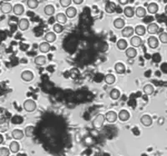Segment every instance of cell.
I'll list each match as a JSON object with an SVG mask.
<instances>
[{"label":"cell","instance_id":"30bf717a","mask_svg":"<svg viewBox=\"0 0 167 156\" xmlns=\"http://www.w3.org/2000/svg\"><path fill=\"white\" fill-rule=\"evenodd\" d=\"M33 74L29 70H25L21 74V78L23 81L25 82H30L33 79Z\"/></svg>","mask_w":167,"mask_h":156},{"label":"cell","instance_id":"d6986e66","mask_svg":"<svg viewBox=\"0 0 167 156\" xmlns=\"http://www.w3.org/2000/svg\"><path fill=\"white\" fill-rule=\"evenodd\" d=\"M125 22L121 18H118L114 21V26L117 29H122L125 28Z\"/></svg>","mask_w":167,"mask_h":156},{"label":"cell","instance_id":"5b68a950","mask_svg":"<svg viewBox=\"0 0 167 156\" xmlns=\"http://www.w3.org/2000/svg\"><path fill=\"white\" fill-rule=\"evenodd\" d=\"M141 123L142 125H144V126L145 127H149L152 124L153 119L152 118L150 115H144L141 116Z\"/></svg>","mask_w":167,"mask_h":156},{"label":"cell","instance_id":"74e56055","mask_svg":"<svg viewBox=\"0 0 167 156\" xmlns=\"http://www.w3.org/2000/svg\"><path fill=\"white\" fill-rule=\"evenodd\" d=\"M73 0H60V5L63 8H69Z\"/></svg>","mask_w":167,"mask_h":156},{"label":"cell","instance_id":"603a6c76","mask_svg":"<svg viewBox=\"0 0 167 156\" xmlns=\"http://www.w3.org/2000/svg\"><path fill=\"white\" fill-rule=\"evenodd\" d=\"M116 10V5L113 2H108L105 5V11L108 14H113Z\"/></svg>","mask_w":167,"mask_h":156},{"label":"cell","instance_id":"7c38bea8","mask_svg":"<svg viewBox=\"0 0 167 156\" xmlns=\"http://www.w3.org/2000/svg\"><path fill=\"white\" fill-rule=\"evenodd\" d=\"M13 12L17 16L22 15L24 13V7H23V5H22L21 4H15L14 6V8H13Z\"/></svg>","mask_w":167,"mask_h":156},{"label":"cell","instance_id":"5bb4252c","mask_svg":"<svg viewBox=\"0 0 167 156\" xmlns=\"http://www.w3.org/2000/svg\"><path fill=\"white\" fill-rule=\"evenodd\" d=\"M159 11V6L156 3H150L147 6V12L150 14H156Z\"/></svg>","mask_w":167,"mask_h":156},{"label":"cell","instance_id":"f546056e","mask_svg":"<svg viewBox=\"0 0 167 156\" xmlns=\"http://www.w3.org/2000/svg\"><path fill=\"white\" fill-rule=\"evenodd\" d=\"M110 98L113 100H117V99H119V97H120V92L117 89H113L110 91Z\"/></svg>","mask_w":167,"mask_h":156},{"label":"cell","instance_id":"60d3db41","mask_svg":"<svg viewBox=\"0 0 167 156\" xmlns=\"http://www.w3.org/2000/svg\"><path fill=\"white\" fill-rule=\"evenodd\" d=\"M73 2L75 4H77V5H79V4H81L84 2V0H73Z\"/></svg>","mask_w":167,"mask_h":156},{"label":"cell","instance_id":"e575fe53","mask_svg":"<svg viewBox=\"0 0 167 156\" xmlns=\"http://www.w3.org/2000/svg\"><path fill=\"white\" fill-rule=\"evenodd\" d=\"M27 6L31 9H34L39 6V1L38 0H27Z\"/></svg>","mask_w":167,"mask_h":156},{"label":"cell","instance_id":"e0dca14e","mask_svg":"<svg viewBox=\"0 0 167 156\" xmlns=\"http://www.w3.org/2000/svg\"><path fill=\"white\" fill-rule=\"evenodd\" d=\"M39 51L43 54H47V53L50 50V44L48 42H42L40 44H39Z\"/></svg>","mask_w":167,"mask_h":156},{"label":"cell","instance_id":"8d00e7d4","mask_svg":"<svg viewBox=\"0 0 167 156\" xmlns=\"http://www.w3.org/2000/svg\"><path fill=\"white\" fill-rule=\"evenodd\" d=\"M10 149H7L5 147H1L0 148V156H9L10 154Z\"/></svg>","mask_w":167,"mask_h":156},{"label":"cell","instance_id":"ba28073f","mask_svg":"<svg viewBox=\"0 0 167 156\" xmlns=\"http://www.w3.org/2000/svg\"><path fill=\"white\" fill-rule=\"evenodd\" d=\"M118 118L120 121L122 122H125V121H128L130 118V115L129 112L125 110V109H122L120 110L119 113L118 114Z\"/></svg>","mask_w":167,"mask_h":156},{"label":"cell","instance_id":"836d02e7","mask_svg":"<svg viewBox=\"0 0 167 156\" xmlns=\"http://www.w3.org/2000/svg\"><path fill=\"white\" fill-rule=\"evenodd\" d=\"M33 132H34V127L32 126V125H29L25 128L24 130V134L27 137H32L33 134Z\"/></svg>","mask_w":167,"mask_h":156},{"label":"cell","instance_id":"9a60e30c","mask_svg":"<svg viewBox=\"0 0 167 156\" xmlns=\"http://www.w3.org/2000/svg\"><path fill=\"white\" fill-rule=\"evenodd\" d=\"M25 134H23V132L21 130H18V129H16V130H13V132H12V136L13 138L16 139V140H20V139H22L23 136H24Z\"/></svg>","mask_w":167,"mask_h":156},{"label":"cell","instance_id":"52a82bcc","mask_svg":"<svg viewBox=\"0 0 167 156\" xmlns=\"http://www.w3.org/2000/svg\"><path fill=\"white\" fill-rule=\"evenodd\" d=\"M146 29H147V32L150 34H156L159 32L160 27L156 23H150L148 26H147Z\"/></svg>","mask_w":167,"mask_h":156},{"label":"cell","instance_id":"d590c367","mask_svg":"<svg viewBox=\"0 0 167 156\" xmlns=\"http://www.w3.org/2000/svg\"><path fill=\"white\" fill-rule=\"evenodd\" d=\"M53 30H54V32L55 33V34H60V33H62L63 30V27L62 24H60V23H55L54 27H53Z\"/></svg>","mask_w":167,"mask_h":156},{"label":"cell","instance_id":"484cf974","mask_svg":"<svg viewBox=\"0 0 167 156\" xmlns=\"http://www.w3.org/2000/svg\"><path fill=\"white\" fill-rule=\"evenodd\" d=\"M146 12H147V10L145 9V8L138 7L135 9V15H136V17L141 19V18H144L146 15Z\"/></svg>","mask_w":167,"mask_h":156},{"label":"cell","instance_id":"83f0119b","mask_svg":"<svg viewBox=\"0 0 167 156\" xmlns=\"http://www.w3.org/2000/svg\"><path fill=\"white\" fill-rule=\"evenodd\" d=\"M44 12H45V14L46 15H48V16H52V15L54 14V12H55V8H54V7L53 5H51V4H48V5H46L45 7Z\"/></svg>","mask_w":167,"mask_h":156},{"label":"cell","instance_id":"8992f818","mask_svg":"<svg viewBox=\"0 0 167 156\" xmlns=\"http://www.w3.org/2000/svg\"><path fill=\"white\" fill-rule=\"evenodd\" d=\"M105 119L109 123H115L118 118V115L115 111H109L105 114Z\"/></svg>","mask_w":167,"mask_h":156},{"label":"cell","instance_id":"6da1fadb","mask_svg":"<svg viewBox=\"0 0 167 156\" xmlns=\"http://www.w3.org/2000/svg\"><path fill=\"white\" fill-rule=\"evenodd\" d=\"M105 120H106L105 115H102V114H99V115H97L94 117V119H93V121H92V125H93V127L95 130H100V129H101L102 126L104 125V123Z\"/></svg>","mask_w":167,"mask_h":156},{"label":"cell","instance_id":"7bdbcfd3","mask_svg":"<svg viewBox=\"0 0 167 156\" xmlns=\"http://www.w3.org/2000/svg\"><path fill=\"white\" fill-rule=\"evenodd\" d=\"M165 14H167V4L165 5Z\"/></svg>","mask_w":167,"mask_h":156},{"label":"cell","instance_id":"b9f144b4","mask_svg":"<svg viewBox=\"0 0 167 156\" xmlns=\"http://www.w3.org/2000/svg\"><path fill=\"white\" fill-rule=\"evenodd\" d=\"M3 142H4V137H3V135L1 134V135H0V144H3Z\"/></svg>","mask_w":167,"mask_h":156},{"label":"cell","instance_id":"4dcf8cb0","mask_svg":"<svg viewBox=\"0 0 167 156\" xmlns=\"http://www.w3.org/2000/svg\"><path fill=\"white\" fill-rule=\"evenodd\" d=\"M154 91H155V89H154V87L151 84H146L143 88V92L146 95H151L154 93Z\"/></svg>","mask_w":167,"mask_h":156},{"label":"cell","instance_id":"3957f363","mask_svg":"<svg viewBox=\"0 0 167 156\" xmlns=\"http://www.w3.org/2000/svg\"><path fill=\"white\" fill-rule=\"evenodd\" d=\"M13 8L14 7L12 6V4L8 2H3L0 4V10H1V13L2 14H8L9 13H11L13 11Z\"/></svg>","mask_w":167,"mask_h":156},{"label":"cell","instance_id":"f1b7e54d","mask_svg":"<svg viewBox=\"0 0 167 156\" xmlns=\"http://www.w3.org/2000/svg\"><path fill=\"white\" fill-rule=\"evenodd\" d=\"M124 14L126 16L127 18H132L134 15L135 14V10H134V8L132 7H128L125 8L124 9Z\"/></svg>","mask_w":167,"mask_h":156},{"label":"cell","instance_id":"9c48e42d","mask_svg":"<svg viewBox=\"0 0 167 156\" xmlns=\"http://www.w3.org/2000/svg\"><path fill=\"white\" fill-rule=\"evenodd\" d=\"M135 33V29L133 27H125L121 31V34H122L123 37L125 38H130V36H132L133 34Z\"/></svg>","mask_w":167,"mask_h":156},{"label":"cell","instance_id":"4316f807","mask_svg":"<svg viewBox=\"0 0 167 156\" xmlns=\"http://www.w3.org/2000/svg\"><path fill=\"white\" fill-rule=\"evenodd\" d=\"M19 144L17 141H13L9 145V149L13 154H17L19 151Z\"/></svg>","mask_w":167,"mask_h":156},{"label":"cell","instance_id":"d6a6232c","mask_svg":"<svg viewBox=\"0 0 167 156\" xmlns=\"http://www.w3.org/2000/svg\"><path fill=\"white\" fill-rule=\"evenodd\" d=\"M104 81H105V83H106L107 84H109V85L113 84L115 82V75H112V74H109V75H105V77H104Z\"/></svg>","mask_w":167,"mask_h":156},{"label":"cell","instance_id":"7a4b0ae2","mask_svg":"<svg viewBox=\"0 0 167 156\" xmlns=\"http://www.w3.org/2000/svg\"><path fill=\"white\" fill-rule=\"evenodd\" d=\"M23 109H25V111H27L28 113H32L37 108V104L35 103V101L33 99L25 100L23 104Z\"/></svg>","mask_w":167,"mask_h":156},{"label":"cell","instance_id":"f35d334b","mask_svg":"<svg viewBox=\"0 0 167 156\" xmlns=\"http://www.w3.org/2000/svg\"><path fill=\"white\" fill-rule=\"evenodd\" d=\"M159 40L162 44H167V33H165V32L161 33L159 36Z\"/></svg>","mask_w":167,"mask_h":156},{"label":"cell","instance_id":"ee69618b","mask_svg":"<svg viewBox=\"0 0 167 156\" xmlns=\"http://www.w3.org/2000/svg\"><path fill=\"white\" fill-rule=\"evenodd\" d=\"M4 2H9V1H11V0H3Z\"/></svg>","mask_w":167,"mask_h":156},{"label":"cell","instance_id":"ffe728a7","mask_svg":"<svg viewBox=\"0 0 167 156\" xmlns=\"http://www.w3.org/2000/svg\"><path fill=\"white\" fill-rule=\"evenodd\" d=\"M115 70L117 74L123 75L125 73V66L122 63H116L115 65Z\"/></svg>","mask_w":167,"mask_h":156},{"label":"cell","instance_id":"d4e9b609","mask_svg":"<svg viewBox=\"0 0 167 156\" xmlns=\"http://www.w3.org/2000/svg\"><path fill=\"white\" fill-rule=\"evenodd\" d=\"M146 31H147V29L143 25H137V26L135 28V33L138 36H143V35H145Z\"/></svg>","mask_w":167,"mask_h":156},{"label":"cell","instance_id":"44dd1931","mask_svg":"<svg viewBox=\"0 0 167 156\" xmlns=\"http://www.w3.org/2000/svg\"><path fill=\"white\" fill-rule=\"evenodd\" d=\"M45 39L46 42H48L49 44L54 43L56 40V34L54 32H48L45 35Z\"/></svg>","mask_w":167,"mask_h":156},{"label":"cell","instance_id":"ab89813d","mask_svg":"<svg viewBox=\"0 0 167 156\" xmlns=\"http://www.w3.org/2000/svg\"><path fill=\"white\" fill-rule=\"evenodd\" d=\"M118 2L119 3V4L121 5H125L129 3V0H118Z\"/></svg>","mask_w":167,"mask_h":156},{"label":"cell","instance_id":"2e32d148","mask_svg":"<svg viewBox=\"0 0 167 156\" xmlns=\"http://www.w3.org/2000/svg\"><path fill=\"white\" fill-rule=\"evenodd\" d=\"M47 62V59L46 57L44 55H39L37 56L35 59H34V63L38 65V66H44L45 63Z\"/></svg>","mask_w":167,"mask_h":156},{"label":"cell","instance_id":"4fadbf2b","mask_svg":"<svg viewBox=\"0 0 167 156\" xmlns=\"http://www.w3.org/2000/svg\"><path fill=\"white\" fill-rule=\"evenodd\" d=\"M29 27V21L27 19H21L19 21V28L21 31H26Z\"/></svg>","mask_w":167,"mask_h":156},{"label":"cell","instance_id":"8fae6325","mask_svg":"<svg viewBox=\"0 0 167 156\" xmlns=\"http://www.w3.org/2000/svg\"><path fill=\"white\" fill-rule=\"evenodd\" d=\"M142 44V39H141L140 36H133L130 38V44L132 45L134 48H139Z\"/></svg>","mask_w":167,"mask_h":156},{"label":"cell","instance_id":"1f68e13d","mask_svg":"<svg viewBox=\"0 0 167 156\" xmlns=\"http://www.w3.org/2000/svg\"><path fill=\"white\" fill-rule=\"evenodd\" d=\"M117 48H119V50H125V49H126L127 48V42L126 40H125V39H119V40L117 41Z\"/></svg>","mask_w":167,"mask_h":156},{"label":"cell","instance_id":"277c9868","mask_svg":"<svg viewBox=\"0 0 167 156\" xmlns=\"http://www.w3.org/2000/svg\"><path fill=\"white\" fill-rule=\"evenodd\" d=\"M147 44L150 48L155 49L159 47V39L155 36H150L149 37L148 40H147Z\"/></svg>","mask_w":167,"mask_h":156},{"label":"cell","instance_id":"7402d4cb","mask_svg":"<svg viewBox=\"0 0 167 156\" xmlns=\"http://www.w3.org/2000/svg\"><path fill=\"white\" fill-rule=\"evenodd\" d=\"M67 17L65 14H63V13H59L58 14L56 15V21L58 22V23H60V24H64L66 23L67 22Z\"/></svg>","mask_w":167,"mask_h":156},{"label":"cell","instance_id":"ac0fdd59","mask_svg":"<svg viewBox=\"0 0 167 156\" xmlns=\"http://www.w3.org/2000/svg\"><path fill=\"white\" fill-rule=\"evenodd\" d=\"M65 14L68 18L70 19H73L74 18L76 14H77V9L74 7H69L67 8L66 11H65Z\"/></svg>","mask_w":167,"mask_h":156},{"label":"cell","instance_id":"cb8c5ba5","mask_svg":"<svg viewBox=\"0 0 167 156\" xmlns=\"http://www.w3.org/2000/svg\"><path fill=\"white\" fill-rule=\"evenodd\" d=\"M125 54L129 59H134L137 56V51H136L135 48H134V47L128 48L125 51Z\"/></svg>","mask_w":167,"mask_h":156}]
</instances>
